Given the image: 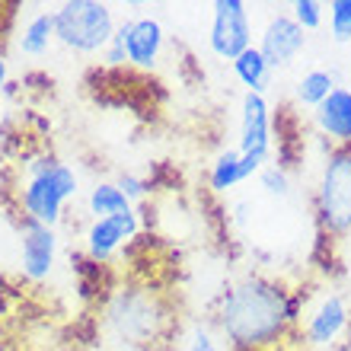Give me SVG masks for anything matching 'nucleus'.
<instances>
[{"instance_id": "1", "label": "nucleus", "mask_w": 351, "mask_h": 351, "mask_svg": "<svg viewBox=\"0 0 351 351\" xmlns=\"http://www.w3.org/2000/svg\"><path fill=\"white\" fill-rule=\"evenodd\" d=\"M304 297L271 278L250 275L227 287L214 310L217 332L237 348H268L281 342L291 326L300 323Z\"/></svg>"}, {"instance_id": "2", "label": "nucleus", "mask_w": 351, "mask_h": 351, "mask_svg": "<svg viewBox=\"0 0 351 351\" xmlns=\"http://www.w3.org/2000/svg\"><path fill=\"white\" fill-rule=\"evenodd\" d=\"M23 185L16 189V202L23 217L45 227H58L64 221L67 202H74L80 192V176L71 163L58 160L48 150L29 154L23 163Z\"/></svg>"}, {"instance_id": "3", "label": "nucleus", "mask_w": 351, "mask_h": 351, "mask_svg": "<svg viewBox=\"0 0 351 351\" xmlns=\"http://www.w3.org/2000/svg\"><path fill=\"white\" fill-rule=\"evenodd\" d=\"M102 319H106V329L112 332V339L121 345H131V348L154 345L169 329L167 306H163L157 291H150V287L115 291L106 304Z\"/></svg>"}, {"instance_id": "4", "label": "nucleus", "mask_w": 351, "mask_h": 351, "mask_svg": "<svg viewBox=\"0 0 351 351\" xmlns=\"http://www.w3.org/2000/svg\"><path fill=\"white\" fill-rule=\"evenodd\" d=\"M313 214L332 240L351 237V147L326 150L313 189Z\"/></svg>"}, {"instance_id": "5", "label": "nucleus", "mask_w": 351, "mask_h": 351, "mask_svg": "<svg viewBox=\"0 0 351 351\" xmlns=\"http://www.w3.org/2000/svg\"><path fill=\"white\" fill-rule=\"evenodd\" d=\"M115 13L99 0H64L55 7V38L58 45L77 55H102L115 36Z\"/></svg>"}, {"instance_id": "6", "label": "nucleus", "mask_w": 351, "mask_h": 351, "mask_svg": "<svg viewBox=\"0 0 351 351\" xmlns=\"http://www.w3.org/2000/svg\"><path fill=\"white\" fill-rule=\"evenodd\" d=\"M300 335L304 345L313 351H332L342 345V339L351 335V306L339 291H323V294L304 300L300 310Z\"/></svg>"}, {"instance_id": "7", "label": "nucleus", "mask_w": 351, "mask_h": 351, "mask_svg": "<svg viewBox=\"0 0 351 351\" xmlns=\"http://www.w3.org/2000/svg\"><path fill=\"white\" fill-rule=\"evenodd\" d=\"M208 45H211L214 58L230 61V64L246 48H252V19H250V7L243 0H214L211 3Z\"/></svg>"}, {"instance_id": "8", "label": "nucleus", "mask_w": 351, "mask_h": 351, "mask_svg": "<svg viewBox=\"0 0 351 351\" xmlns=\"http://www.w3.org/2000/svg\"><path fill=\"white\" fill-rule=\"evenodd\" d=\"M262 58L268 61L271 71H281V67H291L300 58V51L306 48V32L294 23L291 13H271L265 19V26L259 32V45Z\"/></svg>"}, {"instance_id": "9", "label": "nucleus", "mask_w": 351, "mask_h": 351, "mask_svg": "<svg viewBox=\"0 0 351 351\" xmlns=\"http://www.w3.org/2000/svg\"><path fill=\"white\" fill-rule=\"evenodd\" d=\"M141 230V217L138 211H121L112 214V217H99V221H90L84 233V250L90 256V262H109L121 246H128Z\"/></svg>"}, {"instance_id": "10", "label": "nucleus", "mask_w": 351, "mask_h": 351, "mask_svg": "<svg viewBox=\"0 0 351 351\" xmlns=\"http://www.w3.org/2000/svg\"><path fill=\"white\" fill-rule=\"evenodd\" d=\"M58 262V233L55 227L23 217L19 227V265L29 281H45Z\"/></svg>"}, {"instance_id": "11", "label": "nucleus", "mask_w": 351, "mask_h": 351, "mask_svg": "<svg viewBox=\"0 0 351 351\" xmlns=\"http://www.w3.org/2000/svg\"><path fill=\"white\" fill-rule=\"evenodd\" d=\"M275 147V121H271V106L262 93H243L240 99V154H256V157L271 160Z\"/></svg>"}, {"instance_id": "12", "label": "nucleus", "mask_w": 351, "mask_h": 351, "mask_svg": "<svg viewBox=\"0 0 351 351\" xmlns=\"http://www.w3.org/2000/svg\"><path fill=\"white\" fill-rule=\"evenodd\" d=\"M125 55H128V67L138 71H154L160 64L163 45H167V29L154 16H138L125 19Z\"/></svg>"}, {"instance_id": "13", "label": "nucleus", "mask_w": 351, "mask_h": 351, "mask_svg": "<svg viewBox=\"0 0 351 351\" xmlns=\"http://www.w3.org/2000/svg\"><path fill=\"white\" fill-rule=\"evenodd\" d=\"M313 125L332 147H351V90L335 86L329 99L313 109Z\"/></svg>"}, {"instance_id": "14", "label": "nucleus", "mask_w": 351, "mask_h": 351, "mask_svg": "<svg viewBox=\"0 0 351 351\" xmlns=\"http://www.w3.org/2000/svg\"><path fill=\"white\" fill-rule=\"evenodd\" d=\"M55 10H42L36 16H29V23L19 32V51L29 58L48 55V48L55 45Z\"/></svg>"}, {"instance_id": "15", "label": "nucleus", "mask_w": 351, "mask_h": 351, "mask_svg": "<svg viewBox=\"0 0 351 351\" xmlns=\"http://www.w3.org/2000/svg\"><path fill=\"white\" fill-rule=\"evenodd\" d=\"M230 71H233V77L246 86V93H262V96H265L268 84H271V67H268V61L262 58V51L256 45L246 48L230 64Z\"/></svg>"}, {"instance_id": "16", "label": "nucleus", "mask_w": 351, "mask_h": 351, "mask_svg": "<svg viewBox=\"0 0 351 351\" xmlns=\"http://www.w3.org/2000/svg\"><path fill=\"white\" fill-rule=\"evenodd\" d=\"M240 182H246L243 167H240V150L237 147L221 150V154L211 160V169H208V185H211V192L223 195V192H230V189H237Z\"/></svg>"}, {"instance_id": "17", "label": "nucleus", "mask_w": 351, "mask_h": 351, "mask_svg": "<svg viewBox=\"0 0 351 351\" xmlns=\"http://www.w3.org/2000/svg\"><path fill=\"white\" fill-rule=\"evenodd\" d=\"M134 204L125 198V192L119 189V182H96L86 195V211H90L93 221L99 217H112V214H121V211H131Z\"/></svg>"}, {"instance_id": "18", "label": "nucleus", "mask_w": 351, "mask_h": 351, "mask_svg": "<svg viewBox=\"0 0 351 351\" xmlns=\"http://www.w3.org/2000/svg\"><path fill=\"white\" fill-rule=\"evenodd\" d=\"M335 74L332 71H326V67H313V71H306L300 80H297V102L306 106V109H316L319 102L329 99V93L335 90Z\"/></svg>"}, {"instance_id": "19", "label": "nucleus", "mask_w": 351, "mask_h": 351, "mask_svg": "<svg viewBox=\"0 0 351 351\" xmlns=\"http://www.w3.org/2000/svg\"><path fill=\"white\" fill-rule=\"evenodd\" d=\"M185 351H227V339L211 323H192L182 335Z\"/></svg>"}, {"instance_id": "20", "label": "nucleus", "mask_w": 351, "mask_h": 351, "mask_svg": "<svg viewBox=\"0 0 351 351\" xmlns=\"http://www.w3.org/2000/svg\"><path fill=\"white\" fill-rule=\"evenodd\" d=\"M259 185L262 192L268 195V198H275V202H285V198H291V176H287V169L281 167V163H268L265 169L259 173Z\"/></svg>"}, {"instance_id": "21", "label": "nucleus", "mask_w": 351, "mask_h": 351, "mask_svg": "<svg viewBox=\"0 0 351 351\" xmlns=\"http://www.w3.org/2000/svg\"><path fill=\"white\" fill-rule=\"evenodd\" d=\"M326 10H329V36H332V42L335 45L351 42V0H329Z\"/></svg>"}, {"instance_id": "22", "label": "nucleus", "mask_w": 351, "mask_h": 351, "mask_svg": "<svg viewBox=\"0 0 351 351\" xmlns=\"http://www.w3.org/2000/svg\"><path fill=\"white\" fill-rule=\"evenodd\" d=\"M291 16L304 32H316L326 19V3H319V0H294L291 3Z\"/></svg>"}, {"instance_id": "23", "label": "nucleus", "mask_w": 351, "mask_h": 351, "mask_svg": "<svg viewBox=\"0 0 351 351\" xmlns=\"http://www.w3.org/2000/svg\"><path fill=\"white\" fill-rule=\"evenodd\" d=\"M102 61H106V67H125L128 64V55H125V29H121V23H119V29H115V36H112L109 48L102 51Z\"/></svg>"}, {"instance_id": "24", "label": "nucleus", "mask_w": 351, "mask_h": 351, "mask_svg": "<svg viewBox=\"0 0 351 351\" xmlns=\"http://www.w3.org/2000/svg\"><path fill=\"white\" fill-rule=\"evenodd\" d=\"M119 189L125 192V198H128L131 204L134 202H141L144 195H147V179H141V176H134V173H121L119 176Z\"/></svg>"}, {"instance_id": "25", "label": "nucleus", "mask_w": 351, "mask_h": 351, "mask_svg": "<svg viewBox=\"0 0 351 351\" xmlns=\"http://www.w3.org/2000/svg\"><path fill=\"white\" fill-rule=\"evenodd\" d=\"M7 80H10V64H7V55L0 51V90L7 86Z\"/></svg>"}, {"instance_id": "26", "label": "nucleus", "mask_w": 351, "mask_h": 351, "mask_svg": "<svg viewBox=\"0 0 351 351\" xmlns=\"http://www.w3.org/2000/svg\"><path fill=\"white\" fill-rule=\"evenodd\" d=\"M10 189V173H7V163H3V157H0V198H3V192Z\"/></svg>"}]
</instances>
